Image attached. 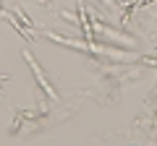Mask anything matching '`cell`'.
Listing matches in <instances>:
<instances>
[{
	"label": "cell",
	"mask_w": 157,
	"mask_h": 146,
	"mask_svg": "<svg viewBox=\"0 0 157 146\" xmlns=\"http://www.w3.org/2000/svg\"><path fill=\"white\" fill-rule=\"evenodd\" d=\"M24 57H26L29 68H32V71H34V76H37V84L42 86V89H45V94H47V97H52V99H58V89H55V86L50 84V81H47V76H45V71L39 68V63L34 60V57L29 55V52H24Z\"/></svg>",
	"instance_id": "cell-1"
}]
</instances>
